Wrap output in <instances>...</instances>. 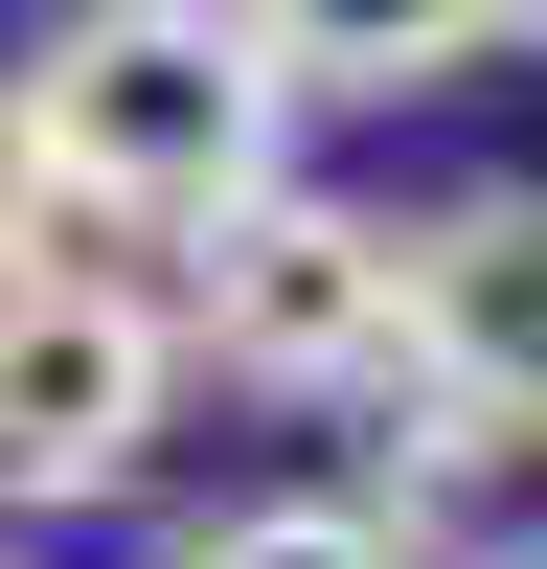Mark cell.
I'll return each mask as SVG.
<instances>
[{"label":"cell","instance_id":"obj_1","mask_svg":"<svg viewBox=\"0 0 547 569\" xmlns=\"http://www.w3.org/2000/svg\"><path fill=\"white\" fill-rule=\"evenodd\" d=\"M0 91H23V137H46V206H69V228H137V251H206L228 206L297 182V160H274L297 91L251 69L228 0H69Z\"/></svg>","mask_w":547,"mask_h":569},{"label":"cell","instance_id":"obj_2","mask_svg":"<svg viewBox=\"0 0 547 569\" xmlns=\"http://www.w3.org/2000/svg\"><path fill=\"white\" fill-rule=\"evenodd\" d=\"M182 342L228 365V388H297V410H388L410 365V228L342 206V182H274V206H228L206 251H182Z\"/></svg>","mask_w":547,"mask_h":569},{"label":"cell","instance_id":"obj_3","mask_svg":"<svg viewBox=\"0 0 547 569\" xmlns=\"http://www.w3.org/2000/svg\"><path fill=\"white\" fill-rule=\"evenodd\" d=\"M160 388H182V319L137 273H0V501H115L160 456Z\"/></svg>","mask_w":547,"mask_h":569},{"label":"cell","instance_id":"obj_4","mask_svg":"<svg viewBox=\"0 0 547 569\" xmlns=\"http://www.w3.org/2000/svg\"><path fill=\"white\" fill-rule=\"evenodd\" d=\"M388 388H434V410L547 456V182H479V206L410 228V365Z\"/></svg>","mask_w":547,"mask_h":569},{"label":"cell","instance_id":"obj_5","mask_svg":"<svg viewBox=\"0 0 547 569\" xmlns=\"http://www.w3.org/2000/svg\"><path fill=\"white\" fill-rule=\"evenodd\" d=\"M274 91H456L501 46V0H228Z\"/></svg>","mask_w":547,"mask_h":569},{"label":"cell","instance_id":"obj_6","mask_svg":"<svg viewBox=\"0 0 547 569\" xmlns=\"http://www.w3.org/2000/svg\"><path fill=\"white\" fill-rule=\"evenodd\" d=\"M160 569H434V547H388L365 501H228V525H182Z\"/></svg>","mask_w":547,"mask_h":569},{"label":"cell","instance_id":"obj_7","mask_svg":"<svg viewBox=\"0 0 547 569\" xmlns=\"http://www.w3.org/2000/svg\"><path fill=\"white\" fill-rule=\"evenodd\" d=\"M46 228L69 206H46V137H23V91H0V273H46Z\"/></svg>","mask_w":547,"mask_h":569},{"label":"cell","instance_id":"obj_8","mask_svg":"<svg viewBox=\"0 0 547 569\" xmlns=\"http://www.w3.org/2000/svg\"><path fill=\"white\" fill-rule=\"evenodd\" d=\"M501 46H547V0H501Z\"/></svg>","mask_w":547,"mask_h":569}]
</instances>
